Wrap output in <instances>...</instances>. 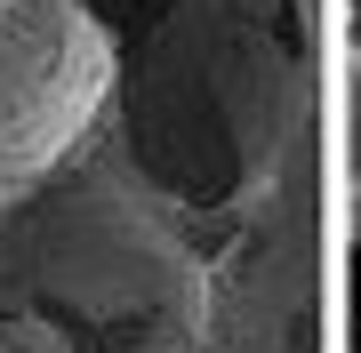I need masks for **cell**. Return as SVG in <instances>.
<instances>
[{
  "mask_svg": "<svg viewBox=\"0 0 361 353\" xmlns=\"http://www.w3.org/2000/svg\"><path fill=\"white\" fill-rule=\"evenodd\" d=\"M113 169L169 225H241L313 137L322 0H89Z\"/></svg>",
  "mask_w": 361,
  "mask_h": 353,
  "instance_id": "6da1fadb",
  "label": "cell"
},
{
  "mask_svg": "<svg viewBox=\"0 0 361 353\" xmlns=\"http://www.w3.org/2000/svg\"><path fill=\"white\" fill-rule=\"evenodd\" d=\"M0 314L65 353H209V265L121 169L0 193Z\"/></svg>",
  "mask_w": 361,
  "mask_h": 353,
  "instance_id": "7a4b0ae2",
  "label": "cell"
},
{
  "mask_svg": "<svg viewBox=\"0 0 361 353\" xmlns=\"http://www.w3.org/2000/svg\"><path fill=\"white\" fill-rule=\"evenodd\" d=\"M113 97V40L89 0H0V193L65 169Z\"/></svg>",
  "mask_w": 361,
  "mask_h": 353,
  "instance_id": "3957f363",
  "label": "cell"
},
{
  "mask_svg": "<svg viewBox=\"0 0 361 353\" xmlns=\"http://www.w3.org/2000/svg\"><path fill=\"white\" fill-rule=\"evenodd\" d=\"M313 241H322V201H313L305 137L209 273V353H313V265H322Z\"/></svg>",
  "mask_w": 361,
  "mask_h": 353,
  "instance_id": "277c9868",
  "label": "cell"
},
{
  "mask_svg": "<svg viewBox=\"0 0 361 353\" xmlns=\"http://www.w3.org/2000/svg\"><path fill=\"white\" fill-rule=\"evenodd\" d=\"M0 353H65L56 337H40L32 321H16V314H0Z\"/></svg>",
  "mask_w": 361,
  "mask_h": 353,
  "instance_id": "5b68a950",
  "label": "cell"
},
{
  "mask_svg": "<svg viewBox=\"0 0 361 353\" xmlns=\"http://www.w3.org/2000/svg\"><path fill=\"white\" fill-rule=\"evenodd\" d=\"M353 177H361V65H353Z\"/></svg>",
  "mask_w": 361,
  "mask_h": 353,
  "instance_id": "8992f818",
  "label": "cell"
}]
</instances>
